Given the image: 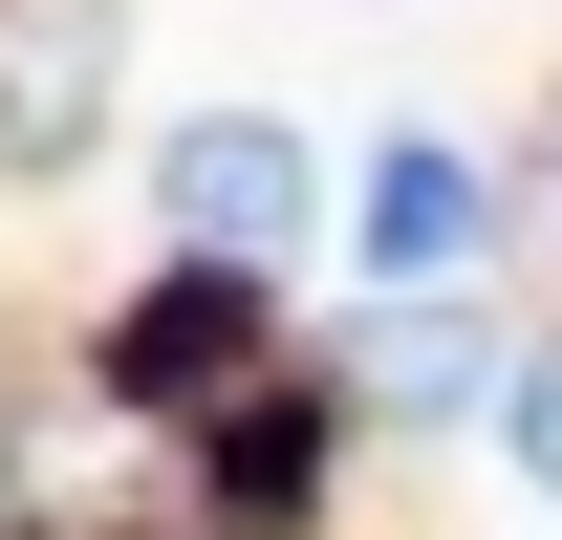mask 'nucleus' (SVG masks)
<instances>
[{
  "label": "nucleus",
  "mask_w": 562,
  "mask_h": 540,
  "mask_svg": "<svg viewBox=\"0 0 562 540\" xmlns=\"http://www.w3.org/2000/svg\"><path fill=\"white\" fill-rule=\"evenodd\" d=\"M238 368H260V281H238V260H173L131 325H109V390H131V410H216Z\"/></svg>",
  "instance_id": "nucleus-1"
},
{
  "label": "nucleus",
  "mask_w": 562,
  "mask_h": 540,
  "mask_svg": "<svg viewBox=\"0 0 562 540\" xmlns=\"http://www.w3.org/2000/svg\"><path fill=\"white\" fill-rule=\"evenodd\" d=\"M173 216H195V260L260 281L281 238H303V151H281L260 109H216V131H173Z\"/></svg>",
  "instance_id": "nucleus-2"
},
{
  "label": "nucleus",
  "mask_w": 562,
  "mask_h": 540,
  "mask_svg": "<svg viewBox=\"0 0 562 540\" xmlns=\"http://www.w3.org/2000/svg\"><path fill=\"white\" fill-rule=\"evenodd\" d=\"M109 87V0H0V151H66Z\"/></svg>",
  "instance_id": "nucleus-3"
},
{
  "label": "nucleus",
  "mask_w": 562,
  "mask_h": 540,
  "mask_svg": "<svg viewBox=\"0 0 562 540\" xmlns=\"http://www.w3.org/2000/svg\"><path fill=\"white\" fill-rule=\"evenodd\" d=\"M454 238H476V173H454V151H390V173H368V260H390V303H412Z\"/></svg>",
  "instance_id": "nucleus-4"
},
{
  "label": "nucleus",
  "mask_w": 562,
  "mask_h": 540,
  "mask_svg": "<svg viewBox=\"0 0 562 540\" xmlns=\"http://www.w3.org/2000/svg\"><path fill=\"white\" fill-rule=\"evenodd\" d=\"M368 390H476V325H454V303H432V281H412V303H390V325H368Z\"/></svg>",
  "instance_id": "nucleus-5"
},
{
  "label": "nucleus",
  "mask_w": 562,
  "mask_h": 540,
  "mask_svg": "<svg viewBox=\"0 0 562 540\" xmlns=\"http://www.w3.org/2000/svg\"><path fill=\"white\" fill-rule=\"evenodd\" d=\"M519 475H541V497H562V346H541V368H519Z\"/></svg>",
  "instance_id": "nucleus-6"
}]
</instances>
